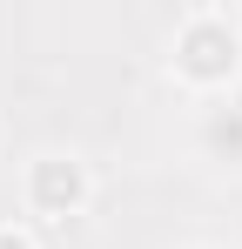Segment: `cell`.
Returning <instances> with one entry per match:
<instances>
[{"label": "cell", "instance_id": "obj_1", "mask_svg": "<svg viewBox=\"0 0 242 249\" xmlns=\"http://www.w3.org/2000/svg\"><path fill=\"white\" fill-rule=\"evenodd\" d=\"M168 54H175V74L189 88L229 94V81H236V68H242V27L222 14V7H195V14H182Z\"/></svg>", "mask_w": 242, "mask_h": 249}, {"label": "cell", "instance_id": "obj_2", "mask_svg": "<svg viewBox=\"0 0 242 249\" xmlns=\"http://www.w3.org/2000/svg\"><path fill=\"white\" fill-rule=\"evenodd\" d=\"M20 196H27L34 215H81V209H87V168H81L74 155H34Z\"/></svg>", "mask_w": 242, "mask_h": 249}, {"label": "cell", "instance_id": "obj_3", "mask_svg": "<svg viewBox=\"0 0 242 249\" xmlns=\"http://www.w3.org/2000/svg\"><path fill=\"white\" fill-rule=\"evenodd\" d=\"M195 148L215 168H242V94H215L195 115Z\"/></svg>", "mask_w": 242, "mask_h": 249}, {"label": "cell", "instance_id": "obj_4", "mask_svg": "<svg viewBox=\"0 0 242 249\" xmlns=\"http://www.w3.org/2000/svg\"><path fill=\"white\" fill-rule=\"evenodd\" d=\"M0 249H34V236H27V229H14V222H0Z\"/></svg>", "mask_w": 242, "mask_h": 249}]
</instances>
